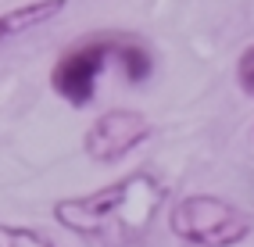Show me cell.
Masks as SVG:
<instances>
[{
	"instance_id": "obj_1",
	"label": "cell",
	"mask_w": 254,
	"mask_h": 247,
	"mask_svg": "<svg viewBox=\"0 0 254 247\" xmlns=\"http://www.w3.org/2000/svg\"><path fill=\"white\" fill-rule=\"evenodd\" d=\"M168 201V186L154 169H136L115 183L54 204V219L68 233L97 247H136L150 237Z\"/></svg>"
},
{
	"instance_id": "obj_2",
	"label": "cell",
	"mask_w": 254,
	"mask_h": 247,
	"mask_svg": "<svg viewBox=\"0 0 254 247\" xmlns=\"http://www.w3.org/2000/svg\"><path fill=\"white\" fill-rule=\"evenodd\" d=\"M168 229L190 247H233L251 237L254 219L226 197L215 193H190L172 204Z\"/></svg>"
},
{
	"instance_id": "obj_3",
	"label": "cell",
	"mask_w": 254,
	"mask_h": 247,
	"mask_svg": "<svg viewBox=\"0 0 254 247\" xmlns=\"http://www.w3.org/2000/svg\"><path fill=\"white\" fill-rule=\"evenodd\" d=\"M111 51H115V40H86L68 47L50 72V90L72 108H86L97 97V79L108 68Z\"/></svg>"
},
{
	"instance_id": "obj_8",
	"label": "cell",
	"mask_w": 254,
	"mask_h": 247,
	"mask_svg": "<svg viewBox=\"0 0 254 247\" xmlns=\"http://www.w3.org/2000/svg\"><path fill=\"white\" fill-rule=\"evenodd\" d=\"M236 82H240V90L247 97H254V43L240 54V61H236Z\"/></svg>"
},
{
	"instance_id": "obj_5",
	"label": "cell",
	"mask_w": 254,
	"mask_h": 247,
	"mask_svg": "<svg viewBox=\"0 0 254 247\" xmlns=\"http://www.w3.org/2000/svg\"><path fill=\"white\" fill-rule=\"evenodd\" d=\"M64 7H68V0H32V4L0 11V47H7L11 40H18L25 32L47 25L50 18H58Z\"/></svg>"
},
{
	"instance_id": "obj_4",
	"label": "cell",
	"mask_w": 254,
	"mask_h": 247,
	"mask_svg": "<svg viewBox=\"0 0 254 247\" xmlns=\"http://www.w3.org/2000/svg\"><path fill=\"white\" fill-rule=\"evenodd\" d=\"M150 140V119L136 108H111L104 115H97L93 125L82 136V151L97 165L122 161L136 151L140 143Z\"/></svg>"
},
{
	"instance_id": "obj_7",
	"label": "cell",
	"mask_w": 254,
	"mask_h": 247,
	"mask_svg": "<svg viewBox=\"0 0 254 247\" xmlns=\"http://www.w3.org/2000/svg\"><path fill=\"white\" fill-rule=\"evenodd\" d=\"M0 247H54L47 233L32 226H11V222H0Z\"/></svg>"
},
{
	"instance_id": "obj_6",
	"label": "cell",
	"mask_w": 254,
	"mask_h": 247,
	"mask_svg": "<svg viewBox=\"0 0 254 247\" xmlns=\"http://www.w3.org/2000/svg\"><path fill=\"white\" fill-rule=\"evenodd\" d=\"M111 58L118 61V68H122V75L129 82H143L150 75V68H154V61H150V51L140 43H129V40H115V51Z\"/></svg>"
}]
</instances>
